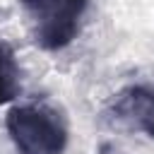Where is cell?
Returning <instances> with one entry per match:
<instances>
[{"label": "cell", "instance_id": "obj_1", "mask_svg": "<svg viewBox=\"0 0 154 154\" xmlns=\"http://www.w3.org/2000/svg\"><path fill=\"white\" fill-rule=\"evenodd\" d=\"M5 128L19 154H63L70 137L65 113L48 101L10 108Z\"/></svg>", "mask_w": 154, "mask_h": 154}, {"label": "cell", "instance_id": "obj_2", "mask_svg": "<svg viewBox=\"0 0 154 154\" xmlns=\"http://www.w3.org/2000/svg\"><path fill=\"white\" fill-rule=\"evenodd\" d=\"M19 5L29 17L36 46L63 51L77 38L89 0H19Z\"/></svg>", "mask_w": 154, "mask_h": 154}, {"label": "cell", "instance_id": "obj_3", "mask_svg": "<svg viewBox=\"0 0 154 154\" xmlns=\"http://www.w3.org/2000/svg\"><path fill=\"white\" fill-rule=\"evenodd\" d=\"M111 116L154 140V89L144 84H130L120 89L111 103Z\"/></svg>", "mask_w": 154, "mask_h": 154}, {"label": "cell", "instance_id": "obj_4", "mask_svg": "<svg viewBox=\"0 0 154 154\" xmlns=\"http://www.w3.org/2000/svg\"><path fill=\"white\" fill-rule=\"evenodd\" d=\"M19 91H22V75L14 51L5 41H0V106L14 101Z\"/></svg>", "mask_w": 154, "mask_h": 154}, {"label": "cell", "instance_id": "obj_5", "mask_svg": "<svg viewBox=\"0 0 154 154\" xmlns=\"http://www.w3.org/2000/svg\"><path fill=\"white\" fill-rule=\"evenodd\" d=\"M96 154H120V149H118L113 142H103V144L96 149Z\"/></svg>", "mask_w": 154, "mask_h": 154}]
</instances>
